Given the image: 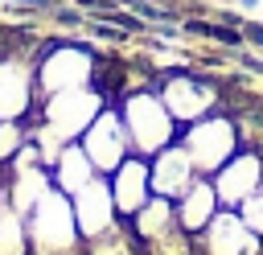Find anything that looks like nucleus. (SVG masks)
Instances as JSON below:
<instances>
[{
  "label": "nucleus",
  "mask_w": 263,
  "mask_h": 255,
  "mask_svg": "<svg viewBox=\"0 0 263 255\" xmlns=\"http://www.w3.org/2000/svg\"><path fill=\"white\" fill-rule=\"evenodd\" d=\"M119 115H123L132 152H140V156H156L160 148H168V144L181 136V123L168 115L164 99H160L152 86H140V90L123 95V99H119Z\"/></svg>",
  "instance_id": "obj_1"
},
{
  "label": "nucleus",
  "mask_w": 263,
  "mask_h": 255,
  "mask_svg": "<svg viewBox=\"0 0 263 255\" xmlns=\"http://www.w3.org/2000/svg\"><path fill=\"white\" fill-rule=\"evenodd\" d=\"M25 226H29V251L33 255H70L82 243L78 222H74L70 193H62V189H49L25 214Z\"/></svg>",
  "instance_id": "obj_2"
},
{
  "label": "nucleus",
  "mask_w": 263,
  "mask_h": 255,
  "mask_svg": "<svg viewBox=\"0 0 263 255\" xmlns=\"http://www.w3.org/2000/svg\"><path fill=\"white\" fill-rule=\"evenodd\" d=\"M152 90L164 99L168 115H173L181 128H185V123H193V119H201V115H210V111L218 107V82H214V78H205V74H197L193 66L156 70Z\"/></svg>",
  "instance_id": "obj_3"
},
{
  "label": "nucleus",
  "mask_w": 263,
  "mask_h": 255,
  "mask_svg": "<svg viewBox=\"0 0 263 255\" xmlns=\"http://www.w3.org/2000/svg\"><path fill=\"white\" fill-rule=\"evenodd\" d=\"M181 144H185V152L193 156L197 173H218V169L242 148V144H238V128H234V119H230L226 111H210V115L185 123V128H181Z\"/></svg>",
  "instance_id": "obj_4"
},
{
  "label": "nucleus",
  "mask_w": 263,
  "mask_h": 255,
  "mask_svg": "<svg viewBox=\"0 0 263 255\" xmlns=\"http://www.w3.org/2000/svg\"><path fill=\"white\" fill-rule=\"evenodd\" d=\"M82 152L90 156V165H95V173H115L127 156H132V140H127V128H123V115L107 103L95 119H90V128L82 132Z\"/></svg>",
  "instance_id": "obj_5"
},
{
  "label": "nucleus",
  "mask_w": 263,
  "mask_h": 255,
  "mask_svg": "<svg viewBox=\"0 0 263 255\" xmlns=\"http://www.w3.org/2000/svg\"><path fill=\"white\" fill-rule=\"evenodd\" d=\"M37 70L29 49H0V119H21L37 103Z\"/></svg>",
  "instance_id": "obj_6"
},
{
  "label": "nucleus",
  "mask_w": 263,
  "mask_h": 255,
  "mask_svg": "<svg viewBox=\"0 0 263 255\" xmlns=\"http://www.w3.org/2000/svg\"><path fill=\"white\" fill-rule=\"evenodd\" d=\"M259 185H263V152H255V148H238V152L214 173L218 202H226V206H242Z\"/></svg>",
  "instance_id": "obj_7"
},
{
  "label": "nucleus",
  "mask_w": 263,
  "mask_h": 255,
  "mask_svg": "<svg viewBox=\"0 0 263 255\" xmlns=\"http://www.w3.org/2000/svg\"><path fill=\"white\" fill-rule=\"evenodd\" d=\"M148 173H152V193L177 202L193 181H197V165L185 152V144H168L156 156H148Z\"/></svg>",
  "instance_id": "obj_8"
},
{
  "label": "nucleus",
  "mask_w": 263,
  "mask_h": 255,
  "mask_svg": "<svg viewBox=\"0 0 263 255\" xmlns=\"http://www.w3.org/2000/svg\"><path fill=\"white\" fill-rule=\"evenodd\" d=\"M74 222H78V234L82 239H95L103 234L107 226L119 222V210H115V197H111V185L103 177H90L78 193H74Z\"/></svg>",
  "instance_id": "obj_9"
},
{
  "label": "nucleus",
  "mask_w": 263,
  "mask_h": 255,
  "mask_svg": "<svg viewBox=\"0 0 263 255\" xmlns=\"http://www.w3.org/2000/svg\"><path fill=\"white\" fill-rule=\"evenodd\" d=\"M111 197H115V210L119 218H132L148 197H152V173H148V156L132 152L115 173H111Z\"/></svg>",
  "instance_id": "obj_10"
},
{
  "label": "nucleus",
  "mask_w": 263,
  "mask_h": 255,
  "mask_svg": "<svg viewBox=\"0 0 263 255\" xmlns=\"http://www.w3.org/2000/svg\"><path fill=\"white\" fill-rule=\"evenodd\" d=\"M205 255H255V230L242 222V214H214L201 230Z\"/></svg>",
  "instance_id": "obj_11"
},
{
  "label": "nucleus",
  "mask_w": 263,
  "mask_h": 255,
  "mask_svg": "<svg viewBox=\"0 0 263 255\" xmlns=\"http://www.w3.org/2000/svg\"><path fill=\"white\" fill-rule=\"evenodd\" d=\"M173 206H177V226L197 239V234L210 226V218L218 214V189H214V181H201V177H197Z\"/></svg>",
  "instance_id": "obj_12"
},
{
  "label": "nucleus",
  "mask_w": 263,
  "mask_h": 255,
  "mask_svg": "<svg viewBox=\"0 0 263 255\" xmlns=\"http://www.w3.org/2000/svg\"><path fill=\"white\" fill-rule=\"evenodd\" d=\"M90 177H95V165H90V156L82 152V144H66V148L58 152V160L49 165L53 189H62V193H70V197H74Z\"/></svg>",
  "instance_id": "obj_13"
},
{
  "label": "nucleus",
  "mask_w": 263,
  "mask_h": 255,
  "mask_svg": "<svg viewBox=\"0 0 263 255\" xmlns=\"http://www.w3.org/2000/svg\"><path fill=\"white\" fill-rule=\"evenodd\" d=\"M181 29H185L189 37H210V41H218V45H226V49H242V45H247L238 25H214V21H181Z\"/></svg>",
  "instance_id": "obj_14"
},
{
  "label": "nucleus",
  "mask_w": 263,
  "mask_h": 255,
  "mask_svg": "<svg viewBox=\"0 0 263 255\" xmlns=\"http://www.w3.org/2000/svg\"><path fill=\"white\" fill-rule=\"evenodd\" d=\"M242 222H247L255 234H263V185L242 202Z\"/></svg>",
  "instance_id": "obj_15"
},
{
  "label": "nucleus",
  "mask_w": 263,
  "mask_h": 255,
  "mask_svg": "<svg viewBox=\"0 0 263 255\" xmlns=\"http://www.w3.org/2000/svg\"><path fill=\"white\" fill-rule=\"evenodd\" d=\"M238 29H242V41H247V45H259V49H263V25H259V21H247V16H242Z\"/></svg>",
  "instance_id": "obj_16"
},
{
  "label": "nucleus",
  "mask_w": 263,
  "mask_h": 255,
  "mask_svg": "<svg viewBox=\"0 0 263 255\" xmlns=\"http://www.w3.org/2000/svg\"><path fill=\"white\" fill-rule=\"evenodd\" d=\"M238 4H242V8H255V4H259V0H238Z\"/></svg>",
  "instance_id": "obj_17"
}]
</instances>
